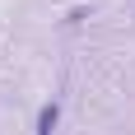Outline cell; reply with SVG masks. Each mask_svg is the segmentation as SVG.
Masks as SVG:
<instances>
[{
    "label": "cell",
    "instance_id": "obj_1",
    "mask_svg": "<svg viewBox=\"0 0 135 135\" xmlns=\"http://www.w3.org/2000/svg\"><path fill=\"white\" fill-rule=\"evenodd\" d=\"M56 121H61V103H42V112H37V135H56Z\"/></svg>",
    "mask_w": 135,
    "mask_h": 135
}]
</instances>
